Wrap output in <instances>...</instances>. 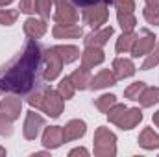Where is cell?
Masks as SVG:
<instances>
[{"label":"cell","mask_w":159,"mask_h":157,"mask_svg":"<svg viewBox=\"0 0 159 157\" xmlns=\"http://www.w3.org/2000/svg\"><path fill=\"white\" fill-rule=\"evenodd\" d=\"M117 76H115V72L113 70H109V69H102L96 76H93L91 78V85H89V89H93V91H102V89H107V87H113V85H117Z\"/></svg>","instance_id":"15"},{"label":"cell","mask_w":159,"mask_h":157,"mask_svg":"<svg viewBox=\"0 0 159 157\" xmlns=\"http://www.w3.org/2000/svg\"><path fill=\"white\" fill-rule=\"evenodd\" d=\"M156 41H157V37H156L154 34H150L148 30H143V34L137 35V39H135L133 46H131V50H129L131 57L137 59V57H144V56H148L150 50L156 46Z\"/></svg>","instance_id":"8"},{"label":"cell","mask_w":159,"mask_h":157,"mask_svg":"<svg viewBox=\"0 0 159 157\" xmlns=\"http://www.w3.org/2000/svg\"><path fill=\"white\" fill-rule=\"evenodd\" d=\"M91 78H93L91 69H87V67H83V65H81L80 69H76V70L70 74V79H72L76 91H85V89H89V85H91Z\"/></svg>","instance_id":"21"},{"label":"cell","mask_w":159,"mask_h":157,"mask_svg":"<svg viewBox=\"0 0 159 157\" xmlns=\"http://www.w3.org/2000/svg\"><path fill=\"white\" fill-rule=\"evenodd\" d=\"M139 146L148 152L159 150V133H156L152 128H144L139 135Z\"/></svg>","instance_id":"19"},{"label":"cell","mask_w":159,"mask_h":157,"mask_svg":"<svg viewBox=\"0 0 159 157\" xmlns=\"http://www.w3.org/2000/svg\"><path fill=\"white\" fill-rule=\"evenodd\" d=\"M22 30L26 34L28 39H41L46 32H48V26L44 22V19H35V17H28L22 24Z\"/></svg>","instance_id":"14"},{"label":"cell","mask_w":159,"mask_h":157,"mask_svg":"<svg viewBox=\"0 0 159 157\" xmlns=\"http://www.w3.org/2000/svg\"><path fill=\"white\" fill-rule=\"evenodd\" d=\"M6 154H7V150H6L4 146H0V157H4V155H6Z\"/></svg>","instance_id":"41"},{"label":"cell","mask_w":159,"mask_h":157,"mask_svg":"<svg viewBox=\"0 0 159 157\" xmlns=\"http://www.w3.org/2000/svg\"><path fill=\"white\" fill-rule=\"evenodd\" d=\"M117 20H119V26L122 28V32H131L137 26L135 13H117Z\"/></svg>","instance_id":"26"},{"label":"cell","mask_w":159,"mask_h":157,"mask_svg":"<svg viewBox=\"0 0 159 157\" xmlns=\"http://www.w3.org/2000/svg\"><path fill=\"white\" fill-rule=\"evenodd\" d=\"M157 65H159V39L156 41V46L150 50V54L144 56V61L141 65V70H150V69H154Z\"/></svg>","instance_id":"27"},{"label":"cell","mask_w":159,"mask_h":157,"mask_svg":"<svg viewBox=\"0 0 159 157\" xmlns=\"http://www.w3.org/2000/svg\"><path fill=\"white\" fill-rule=\"evenodd\" d=\"M141 104V107H154L159 104V87H148L143 91V94L137 100Z\"/></svg>","instance_id":"23"},{"label":"cell","mask_w":159,"mask_h":157,"mask_svg":"<svg viewBox=\"0 0 159 157\" xmlns=\"http://www.w3.org/2000/svg\"><path fill=\"white\" fill-rule=\"evenodd\" d=\"M28 104L32 107H35L37 111L46 113L50 118H59V115L63 113V107H65V98L54 89H44L39 92H34L28 98Z\"/></svg>","instance_id":"2"},{"label":"cell","mask_w":159,"mask_h":157,"mask_svg":"<svg viewBox=\"0 0 159 157\" xmlns=\"http://www.w3.org/2000/svg\"><path fill=\"white\" fill-rule=\"evenodd\" d=\"M106 61V54L102 48L96 46H85V50L81 52V65L87 69H94L98 65H102Z\"/></svg>","instance_id":"16"},{"label":"cell","mask_w":159,"mask_h":157,"mask_svg":"<svg viewBox=\"0 0 159 157\" xmlns=\"http://www.w3.org/2000/svg\"><path fill=\"white\" fill-rule=\"evenodd\" d=\"M144 89H146V83L144 81H135V83H131L129 87L124 89V98H128L131 102H137Z\"/></svg>","instance_id":"28"},{"label":"cell","mask_w":159,"mask_h":157,"mask_svg":"<svg viewBox=\"0 0 159 157\" xmlns=\"http://www.w3.org/2000/svg\"><path fill=\"white\" fill-rule=\"evenodd\" d=\"M111 70L115 72L117 79H126V78H131L135 74L137 67H135L133 59H129V57H115Z\"/></svg>","instance_id":"17"},{"label":"cell","mask_w":159,"mask_h":157,"mask_svg":"<svg viewBox=\"0 0 159 157\" xmlns=\"http://www.w3.org/2000/svg\"><path fill=\"white\" fill-rule=\"evenodd\" d=\"M137 35H139V34H135L133 30H131V32H122V35H120L119 39H117V43H115L117 54H128V52L131 50L135 39H137Z\"/></svg>","instance_id":"22"},{"label":"cell","mask_w":159,"mask_h":157,"mask_svg":"<svg viewBox=\"0 0 159 157\" xmlns=\"http://www.w3.org/2000/svg\"><path fill=\"white\" fill-rule=\"evenodd\" d=\"M20 11L19 9H4L0 7V24L2 26H13L19 19Z\"/></svg>","instance_id":"29"},{"label":"cell","mask_w":159,"mask_h":157,"mask_svg":"<svg viewBox=\"0 0 159 157\" xmlns=\"http://www.w3.org/2000/svg\"><path fill=\"white\" fill-rule=\"evenodd\" d=\"M56 50H57L63 65H70L81 57V52L76 44H56Z\"/></svg>","instance_id":"20"},{"label":"cell","mask_w":159,"mask_h":157,"mask_svg":"<svg viewBox=\"0 0 159 157\" xmlns=\"http://www.w3.org/2000/svg\"><path fill=\"white\" fill-rule=\"evenodd\" d=\"M54 0H35V13H39L43 19H48L52 13Z\"/></svg>","instance_id":"30"},{"label":"cell","mask_w":159,"mask_h":157,"mask_svg":"<svg viewBox=\"0 0 159 157\" xmlns=\"http://www.w3.org/2000/svg\"><path fill=\"white\" fill-rule=\"evenodd\" d=\"M20 111H22V100L17 94H9V96H6V98L0 100V113H4L6 117L11 118L13 122L19 120Z\"/></svg>","instance_id":"12"},{"label":"cell","mask_w":159,"mask_h":157,"mask_svg":"<svg viewBox=\"0 0 159 157\" xmlns=\"http://www.w3.org/2000/svg\"><path fill=\"white\" fill-rule=\"evenodd\" d=\"M141 122H143V111H141L139 107H128V109L122 113V117L117 120L115 126L120 128V129H124V131H129V129L137 128Z\"/></svg>","instance_id":"13"},{"label":"cell","mask_w":159,"mask_h":157,"mask_svg":"<svg viewBox=\"0 0 159 157\" xmlns=\"http://www.w3.org/2000/svg\"><path fill=\"white\" fill-rule=\"evenodd\" d=\"M54 20H56V24H61V26L78 24V11L74 9V6L69 0H56Z\"/></svg>","instance_id":"6"},{"label":"cell","mask_w":159,"mask_h":157,"mask_svg":"<svg viewBox=\"0 0 159 157\" xmlns=\"http://www.w3.org/2000/svg\"><path fill=\"white\" fill-rule=\"evenodd\" d=\"M63 142H65V139H63V126H48V128L43 129L41 144L46 150H57Z\"/></svg>","instance_id":"9"},{"label":"cell","mask_w":159,"mask_h":157,"mask_svg":"<svg viewBox=\"0 0 159 157\" xmlns=\"http://www.w3.org/2000/svg\"><path fill=\"white\" fill-rule=\"evenodd\" d=\"M113 6L117 13H133L135 11V0H113Z\"/></svg>","instance_id":"32"},{"label":"cell","mask_w":159,"mask_h":157,"mask_svg":"<svg viewBox=\"0 0 159 157\" xmlns=\"http://www.w3.org/2000/svg\"><path fill=\"white\" fill-rule=\"evenodd\" d=\"M19 11L26 15H35V0H20L19 2Z\"/></svg>","instance_id":"35"},{"label":"cell","mask_w":159,"mask_h":157,"mask_svg":"<svg viewBox=\"0 0 159 157\" xmlns=\"http://www.w3.org/2000/svg\"><path fill=\"white\" fill-rule=\"evenodd\" d=\"M81 19H83V22H85L89 28H93V30L102 28V26L107 22V19H109L107 4H93V6L83 7Z\"/></svg>","instance_id":"4"},{"label":"cell","mask_w":159,"mask_h":157,"mask_svg":"<svg viewBox=\"0 0 159 157\" xmlns=\"http://www.w3.org/2000/svg\"><path fill=\"white\" fill-rule=\"evenodd\" d=\"M41 61V48L35 39H28L22 54L6 69L0 70V91L11 94H26L35 85V74Z\"/></svg>","instance_id":"1"},{"label":"cell","mask_w":159,"mask_h":157,"mask_svg":"<svg viewBox=\"0 0 159 157\" xmlns=\"http://www.w3.org/2000/svg\"><path fill=\"white\" fill-rule=\"evenodd\" d=\"M115 34V28L113 26H106V28H98V30H93L89 35H85L83 44L85 46H96V48H104L107 44L109 37H113Z\"/></svg>","instance_id":"10"},{"label":"cell","mask_w":159,"mask_h":157,"mask_svg":"<svg viewBox=\"0 0 159 157\" xmlns=\"http://www.w3.org/2000/svg\"><path fill=\"white\" fill-rule=\"evenodd\" d=\"M152 120H154V124H156V126L159 128V111H156V113H154V117H152Z\"/></svg>","instance_id":"39"},{"label":"cell","mask_w":159,"mask_h":157,"mask_svg":"<svg viewBox=\"0 0 159 157\" xmlns=\"http://www.w3.org/2000/svg\"><path fill=\"white\" fill-rule=\"evenodd\" d=\"M126 109H128V107H126L124 104H119V102H117V104H115L107 113H106V117H107V120H109L111 124H117V120L122 117V113H124Z\"/></svg>","instance_id":"33"},{"label":"cell","mask_w":159,"mask_h":157,"mask_svg":"<svg viewBox=\"0 0 159 157\" xmlns=\"http://www.w3.org/2000/svg\"><path fill=\"white\" fill-rule=\"evenodd\" d=\"M117 104V96L115 94H102V96H98L96 100H94V107L100 111V113H107L113 105Z\"/></svg>","instance_id":"25"},{"label":"cell","mask_w":159,"mask_h":157,"mask_svg":"<svg viewBox=\"0 0 159 157\" xmlns=\"http://www.w3.org/2000/svg\"><path fill=\"white\" fill-rule=\"evenodd\" d=\"M52 35L56 39H80L83 35V28L80 24H72V26H61L56 24L52 28Z\"/></svg>","instance_id":"18"},{"label":"cell","mask_w":159,"mask_h":157,"mask_svg":"<svg viewBox=\"0 0 159 157\" xmlns=\"http://www.w3.org/2000/svg\"><path fill=\"white\" fill-rule=\"evenodd\" d=\"M9 4H13V0H0V7H6Z\"/></svg>","instance_id":"40"},{"label":"cell","mask_w":159,"mask_h":157,"mask_svg":"<svg viewBox=\"0 0 159 157\" xmlns=\"http://www.w3.org/2000/svg\"><path fill=\"white\" fill-rule=\"evenodd\" d=\"M69 155L70 157H74V155H89V150H87V148H74V150L69 152Z\"/></svg>","instance_id":"37"},{"label":"cell","mask_w":159,"mask_h":157,"mask_svg":"<svg viewBox=\"0 0 159 157\" xmlns=\"http://www.w3.org/2000/svg\"><path fill=\"white\" fill-rule=\"evenodd\" d=\"M93 152L96 157H115L117 155V135L106 126L96 128L94 137H93Z\"/></svg>","instance_id":"3"},{"label":"cell","mask_w":159,"mask_h":157,"mask_svg":"<svg viewBox=\"0 0 159 157\" xmlns=\"http://www.w3.org/2000/svg\"><path fill=\"white\" fill-rule=\"evenodd\" d=\"M43 61H44V70H43V78L46 81H54L59 78L61 70H63V61L56 50V46H50L44 50L43 54Z\"/></svg>","instance_id":"5"},{"label":"cell","mask_w":159,"mask_h":157,"mask_svg":"<svg viewBox=\"0 0 159 157\" xmlns=\"http://www.w3.org/2000/svg\"><path fill=\"white\" fill-rule=\"evenodd\" d=\"M72 4L81 6V7H87V6H93V4H113V0H70Z\"/></svg>","instance_id":"36"},{"label":"cell","mask_w":159,"mask_h":157,"mask_svg":"<svg viewBox=\"0 0 159 157\" xmlns=\"http://www.w3.org/2000/svg\"><path fill=\"white\" fill-rule=\"evenodd\" d=\"M13 133V120L7 118L4 113H0V135L2 137H9Z\"/></svg>","instance_id":"34"},{"label":"cell","mask_w":159,"mask_h":157,"mask_svg":"<svg viewBox=\"0 0 159 157\" xmlns=\"http://www.w3.org/2000/svg\"><path fill=\"white\" fill-rule=\"evenodd\" d=\"M143 17L148 24H154L159 26V7H150V6H144L143 9Z\"/></svg>","instance_id":"31"},{"label":"cell","mask_w":159,"mask_h":157,"mask_svg":"<svg viewBox=\"0 0 159 157\" xmlns=\"http://www.w3.org/2000/svg\"><path fill=\"white\" fill-rule=\"evenodd\" d=\"M44 129V117H41L39 113H35L34 109H30L26 113L24 124H22V135L26 141H35L41 135V131Z\"/></svg>","instance_id":"7"},{"label":"cell","mask_w":159,"mask_h":157,"mask_svg":"<svg viewBox=\"0 0 159 157\" xmlns=\"http://www.w3.org/2000/svg\"><path fill=\"white\" fill-rule=\"evenodd\" d=\"M144 4L150 7H159V0H144Z\"/></svg>","instance_id":"38"},{"label":"cell","mask_w":159,"mask_h":157,"mask_svg":"<svg viewBox=\"0 0 159 157\" xmlns=\"http://www.w3.org/2000/svg\"><path fill=\"white\" fill-rule=\"evenodd\" d=\"M65 100H70V98H74V94H76V87H74V83H72V79L70 76H65V78L59 79V83H57V89H56Z\"/></svg>","instance_id":"24"},{"label":"cell","mask_w":159,"mask_h":157,"mask_svg":"<svg viewBox=\"0 0 159 157\" xmlns=\"http://www.w3.org/2000/svg\"><path fill=\"white\" fill-rule=\"evenodd\" d=\"M87 133V124L85 120L80 118H72L63 126V139L65 142H72V141H80L81 137H85Z\"/></svg>","instance_id":"11"}]
</instances>
